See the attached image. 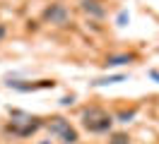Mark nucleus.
Listing matches in <instances>:
<instances>
[{
	"label": "nucleus",
	"instance_id": "nucleus-1",
	"mask_svg": "<svg viewBox=\"0 0 159 144\" xmlns=\"http://www.w3.org/2000/svg\"><path fill=\"white\" fill-rule=\"evenodd\" d=\"M82 127L87 130V132H111V127H113V118L109 113H104L101 108H89V111H84L82 115Z\"/></svg>",
	"mask_w": 159,
	"mask_h": 144
},
{
	"label": "nucleus",
	"instance_id": "nucleus-2",
	"mask_svg": "<svg viewBox=\"0 0 159 144\" xmlns=\"http://www.w3.org/2000/svg\"><path fill=\"white\" fill-rule=\"evenodd\" d=\"M68 19H70V12L63 2H53V5H48V7L43 10V22H51L56 27L68 24Z\"/></svg>",
	"mask_w": 159,
	"mask_h": 144
},
{
	"label": "nucleus",
	"instance_id": "nucleus-3",
	"mask_svg": "<svg viewBox=\"0 0 159 144\" xmlns=\"http://www.w3.org/2000/svg\"><path fill=\"white\" fill-rule=\"evenodd\" d=\"M82 12H87L89 17H97V19H104L106 17V7L101 0H82Z\"/></svg>",
	"mask_w": 159,
	"mask_h": 144
},
{
	"label": "nucleus",
	"instance_id": "nucleus-4",
	"mask_svg": "<svg viewBox=\"0 0 159 144\" xmlns=\"http://www.w3.org/2000/svg\"><path fill=\"white\" fill-rule=\"evenodd\" d=\"M68 127H70V120H68V118H63V115H56V118H51L48 123H46V130H48L53 137H60Z\"/></svg>",
	"mask_w": 159,
	"mask_h": 144
},
{
	"label": "nucleus",
	"instance_id": "nucleus-5",
	"mask_svg": "<svg viewBox=\"0 0 159 144\" xmlns=\"http://www.w3.org/2000/svg\"><path fill=\"white\" fill-rule=\"evenodd\" d=\"M135 60L133 53H116V55H109L104 60V67H120V65H130Z\"/></svg>",
	"mask_w": 159,
	"mask_h": 144
},
{
	"label": "nucleus",
	"instance_id": "nucleus-6",
	"mask_svg": "<svg viewBox=\"0 0 159 144\" xmlns=\"http://www.w3.org/2000/svg\"><path fill=\"white\" fill-rule=\"evenodd\" d=\"M128 77L125 75H109V77H99V79H94L92 86H109V84H118V82H125Z\"/></svg>",
	"mask_w": 159,
	"mask_h": 144
},
{
	"label": "nucleus",
	"instance_id": "nucleus-7",
	"mask_svg": "<svg viewBox=\"0 0 159 144\" xmlns=\"http://www.w3.org/2000/svg\"><path fill=\"white\" fill-rule=\"evenodd\" d=\"M58 139H60L63 144H77V142H80V132L75 130V127H72V125H70V127H68V130H65L63 134H60Z\"/></svg>",
	"mask_w": 159,
	"mask_h": 144
},
{
	"label": "nucleus",
	"instance_id": "nucleus-8",
	"mask_svg": "<svg viewBox=\"0 0 159 144\" xmlns=\"http://www.w3.org/2000/svg\"><path fill=\"white\" fill-rule=\"evenodd\" d=\"M109 144H130V134L128 132H113Z\"/></svg>",
	"mask_w": 159,
	"mask_h": 144
},
{
	"label": "nucleus",
	"instance_id": "nucleus-9",
	"mask_svg": "<svg viewBox=\"0 0 159 144\" xmlns=\"http://www.w3.org/2000/svg\"><path fill=\"white\" fill-rule=\"evenodd\" d=\"M135 115H138V108H128V111H120L116 118H118V123H130Z\"/></svg>",
	"mask_w": 159,
	"mask_h": 144
},
{
	"label": "nucleus",
	"instance_id": "nucleus-10",
	"mask_svg": "<svg viewBox=\"0 0 159 144\" xmlns=\"http://www.w3.org/2000/svg\"><path fill=\"white\" fill-rule=\"evenodd\" d=\"M75 103V96H65V98H60V106H72Z\"/></svg>",
	"mask_w": 159,
	"mask_h": 144
},
{
	"label": "nucleus",
	"instance_id": "nucleus-11",
	"mask_svg": "<svg viewBox=\"0 0 159 144\" xmlns=\"http://www.w3.org/2000/svg\"><path fill=\"white\" fill-rule=\"evenodd\" d=\"M5 36H7V27H5V24H0V41H2Z\"/></svg>",
	"mask_w": 159,
	"mask_h": 144
},
{
	"label": "nucleus",
	"instance_id": "nucleus-12",
	"mask_svg": "<svg viewBox=\"0 0 159 144\" xmlns=\"http://www.w3.org/2000/svg\"><path fill=\"white\" fill-rule=\"evenodd\" d=\"M149 77H152L154 82H159V72H157V70H152V72H149Z\"/></svg>",
	"mask_w": 159,
	"mask_h": 144
},
{
	"label": "nucleus",
	"instance_id": "nucleus-13",
	"mask_svg": "<svg viewBox=\"0 0 159 144\" xmlns=\"http://www.w3.org/2000/svg\"><path fill=\"white\" fill-rule=\"evenodd\" d=\"M39 144H51V139H41V142Z\"/></svg>",
	"mask_w": 159,
	"mask_h": 144
}]
</instances>
